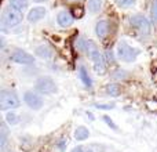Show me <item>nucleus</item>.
<instances>
[{
	"label": "nucleus",
	"mask_w": 157,
	"mask_h": 152,
	"mask_svg": "<svg viewBox=\"0 0 157 152\" xmlns=\"http://www.w3.org/2000/svg\"><path fill=\"white\" fill-rule=\"evenodd\" d=\"M19 106V98L13 90H2L0 91V109L8 111Z\"/></svg>",
	"instance_id": "f257e3e1"
},
{
	"label": "nucleus",
	"mask_w": 157,
	"mask_h": 152,
	"mask_svg": "<svg viewBox=\"0 0 157 152\" xmlns=\"http://www.w3.org/2000/svg\"><path fill=\"white\" fill-rule=\"evenodd\" d=\"M22 21V11L15 10L14 7L4 8L2 15V24L4 28H14Z\"/></svg>",
	"instance_id": "f03ea898"
},
{
	"label": "nucleus",
	"mask_w": 157,
	"mask_h": 152,
	"mask_svg": "<svg viewBox=\"0 0 157 152\" xmlns=\"http://www.w3.org/2000/svg\"><path fill=\"white\" fill-rule=\"evenodd\" d=\"M139 50L135 49V47L130 46L125 42H120L119 46H117V55L121 61L124 62H132V61L136 60V57L139 55Z\"/></svg>",
	"instance_id": "7ed1b4c3"
},
{
	"label": "nucleus",
	"mask_w": 157,
	"mask_h": 152,
	"mask_svg": "<svg viewBox=\"0 0 157 152\" xmlns=\"http://www.w3.org/2000/svg\"><path fill=\"white\" fill-rule=\"evenodd\" d=\"M130 24L139 35L142 36H147L150 33V24L144 15L141 14H136V15H132L130 19Z\"/></svg>",
	"instance_id": "20e7f679"
},
{
	"label": "nucleus",
	"mask_w": 157,
	"mask_h": 152,
	"mask_svg": "<svg viewBox=\"0 0 157 152\" xmlns=\"http://www.w3.org/2000/svg\"><path fill=\"white\" fill-rule=\"evenodd\" d=\"M36 90L43 94H52V93L57 91V86H55L54 80L48 76H43V78H39L36 82Z\"/></svg>",
	"instance_id": "39448f33"
},
{
	"label": "nucleus",
	"mask_w": 157,
	"mask_h": 152,
	"mask_svg": "<svg viewBox=\"0 0 157 152\" xmlns=\"http://www.w3.org/2000/svg\"><path fill=\"white\" fill-rule=\"evenodd\" d=\"M88 57L91 58L92 62H94V69H95V72H97V74H99V75L105 74V69H106V66H105V60H103L102 54L98 51L97 47H95V49H92L91 51L88 53Z\"/></svg>",
	"instance_id": "423d86ee"
},
{
	"label": "nucleus",
	"mask_w": 157,
	"mask_h": 152,
	"mask_svg": "<svg viewBox=\"0 0 157 152\" xmlns=\"http://www.w3.org/2000/svg\"><path fill=\"white\" fill-rule=\"evenodd\" d=\"M24 101L26 102V105L29 106V108L35 109V111H37V109H40L41 106H43V98H41V95H39L37 93H35V91L25 93Z\"/></svg>",
	"instance_id": "0eeeda50"
},
{
	"label": "nucleus",
	"mask_w": 157,
	"mask_h": 152,
	"mask_svg": "<svg viewBox=\"0 0 157 152\" xmlns=\"http://www.w3.org/2000/svg\"><path fill=\"white\" fill-rule=\"evenodd\" d=\"M11 61L19 65H32L35 62V57L30 54H28L26 51H22V50H17L11 54Z\"/></svg>",
	"instance_id": "6e6552de"
},
{
	"label": "nucleus",
	"mask_w": 157,
	"mask_h": 152,
	"mask_svg": "<svg viewBox=\"0 0 157 152\" xmlns=\"http://www.w3.org/2000/svg\"><path fill=\"white\" fill-rule=\"evenodd\" d=\"M46 15V8L44 7H35L28 14V21L29 22H37Z\"/></svg>",
	"instance_id": "1a4fd4ad"
},
{
	"label": "nucleus",
	"mask_w": 157,
	"mask_h": 152,
	"mask_svg": "<svg viewBox=\"0 0 157 152\" xmlns=\"http://www.w3.org/2000/svg\"><path fill=\"white\" fill-rule=\"evenodd\" d=\"M57 21L59 24V26L62 28H66V26H71L73 24V17L69 11H61L57 17Z\"/></svg>",
	"instance_id": "9d476101"
},
{
	"label": "nucleus",
	"mask_w": 157,
	"mask_h": 152,
	"mask_svg": "<svg viewBox=\"0 0 157 152\" xmlns=\"http://www.w3.org/2000/svg\"><path fill=\"white\" fill-rule=\"evenodd\" d=\"M95 32H97V36L99 39H105L109 33V22L105 19L98 21V24L95 25Z\"/></svg>",
	"instance_id": "9b49d317"
},
{
	"label": "nucleus",
	"mask_w": 157,
	"mask_h": 152,
	"mask_svg": "<svg viewBox=\"0 0 157 152\" xmlns=\"http://www.w3.org/2000/svg\"><path fill=\"white\" fill-rule=\"evenodd\" d=\"M7 136H8L7 126L3 122L0 125V148H2V151H6V147H7Z\"/></svg>",
	"instance_id": "f8f14e48"
},
{
	"label": "nucleus",
	"mask_w": 157,
	"mask_h": 152,
	"mask_svg": "<svg viewBox=\"0 0 157 152\" xmlns=\"http://www.w3.org/2000/svg\"><path fill=\"white\" fill-rule=\"evenodd\" d=\"M78 74H80V80L83 82V84L87 87V89H90V87L92 86V80H91V78L88 76V72H87V69L84 68L83 65L78 68Z\"/></svg>",
	"instance_id": "ddd939ff"
},
{
	"label": "nucleus",
	"mask_w": 157,
	"mask_h": 152,
	"mask_svg": "<svg viewBox=\"0 0 157 152\" xmlns=\"http://www.w3.org/2000/svg\"><path fill=\"white\" fill-rule=\"evenodd\" d=\"M90 136V131L87 127H84V126H78L76 129V131H75V138L77 140V141H84V140H87Z\"/></svg>",
	"instance_id": "4468645a"
},
{
	"label": "nucleus",
	"mask_w": 157,
	"mask_h": 152,
	"mask_svg": "<svg viewBox=\"0 0 157 152\" xmlns=\"http://www.w3.org/2000/svg\"><path fill=\"white\" fill-rule=\"evenodd\" d=\"M36 54H37L40 58H46V60H47V58L51 57L52 51H51V49H50L48 46L43 44V46H39L37 49H36Z\"/></svg>",
	"instance_id": "2eb2a0df"
},
{
	"label": "nucleus",
	"mask_w": 157,
	"mask_h": 152,
	"mask_svg": "<svg viewBox=\"0 0 157 152\" xmlns=\"http://www.w3.org/2000/svg\"><path fill=\"white\" fill-rule=\"evenodd\" d=\"M10 6L18 11H24L28 8V0H10Z\"/></svg>",
	"instance_id": "dca6fc26"
},
{
	"label": "nucleus",
	"mask_w": 157,
	"mask_h": 152,
	"mask_svg": "<svg viewBox=\"0 0 157 152\" xmlns=\"http://www.w3.org/2000/svg\"><path fill=\"white\" fill-rule=\"evenodd\" d=\"M106 93H108L109 95H112V97H117V95H120V93H121V89H120L119 84H108L106 86Z\"/></svg>",
	"instance_id": "f3484780"
},
{
	"label": "nucleus",
	"mask_w": 157,
	"mask_h": 152,
	"mask_svg": "<svg viewBox=\"0 0 157 152\" xmlns=\"http://www.w3.org/2000/svg\"><path fill=\"white\" fill-rule=\"evenodd\" d=\"M102 7V0H88V10L92 14L98 13Z\"/></svg>",
	"instance_id": "a211bd4d"
},
{
	"label": "nucleus",
	"mask_w": 157,
	"mask_h": 152,
	"mask_svg": "<svg viewBox=\"0 0 157 152\" xmlns=\"http://www.w3.org/2000/svg\"><path fill=\"white\" fill-rule=\"evenodd\" d=\"M6 120H7L8 125L14 126V125H17V123L19 122V116L17 114H14V112H8L7 116H6Z\"/></svg>",
	"instance_id": "6ab92c4d"
},
{
	"label": "nucleus",
	"mask_w": 157,
	"mask_h": 152,
	"mask_svg": "<svg viewBox=\"0 0 157 152\" xmlns=\"http://www.w3.org/2000/svg\"><path fill=\"white\" fill-rule=\"evenodd\" d=\"M150 15H152L153 24L157 25V0H152V4H150Z\"/></svg>",
	"instance_id": "aec40b11"
},
{
	"label": "nucleus",
	"mask_w": 157,
	"mask_h": 152,
	"mask_svg": "<svg viewBox=\"0 0 157 152\" xmlns=\"http://www.w3.org/2000/svg\"><path fill=\"white\" fill-rule=\"evenodd\" d=\"M117 3V6L121 8H130L135 4V0H114Z\"/></svg>",
	"instance_id": "412c9836"
},
{
	"label": "nucleus",
	"mask_w": 157,
	"mask_h": 152,
	"mask_svg": "<svg viewBox=\"0 0 157 152\" xmlns=\"http://www.w3.org/2000/svg\"><path fill=\"white\" fill-rule=\"evenodd\" d=\"M95 108H98V109H112V108H114V104H95Z\"/></svg>",
	"instance_id": "4be33fe9"
},
{
	"label": "nucleus",
	"mask_w": 157,
	"mask_h": 152,
	"mask_svg": "<svg viewBox=\"0 0 157 152\" xmlns=\"http://www.w3.org/2000/svg\"><path fill=\"white\" fill-rule=\"evenodd\" d=\"M103 120H105V122H106V125H108V126H110V127L113 129V130H117V126L114 125L113 122H112V119H110V118H109V116H106V115H105V116H103Z\"/></svg>",
	"instance_id": "5701e85b"
},
{
	"label": "nucleus",
	"mask_w": 157,
	"mask_h": 152,
	"mask_svg": "<svg viewBox=\"0 0 157 152\" xmlns=\"http://www.w3.org/2000/svg\"><path fill=\"white\" fill-rule=\"evenodd\" d=\"M106 60H108V62H113V61H114L113 53H112L110 50H108V51H106Z\"/></svg>",
	"instance_id": "b1692460"
},
{
	"label": "nucleus",
	"mask_w": 157,
	"mask_h": 152,
	"mask_svg": "<svg viewBox=\"0 0 157 152\" xmlns=\"http://www.w3.org/2000/svg\"><path fill=\"white\" fill-rule=\"evenodd\" d=\"M65 147H66V141L65 140H61L59 144H58V148H59L61 151H65Z\"/></svg>",
	"instance_id": "393cba45"
},
{
	"label": "nucleus",
	"mask_w": 157,
	"mask_h": 152,
	"mask_svg": "<svg viewBox=\"0 0 157 152\" xmlns=\"http://www.w3.org/2000/svg\"><path fill=\"white\" fill-rule=\"evenodd\" d=\"M71 152H84V148L83 147H75Z\"/></svg>",
	"instance_id": "a878e982"
},
{
	"label": "nucleus",
	"mask_w": 157,
	"mask_h": 152,
	"mask_svg": "<svg viewBox=\"0 0 157 152\" xmlns=\"http://www.w3.org/2000/svg\"><path fill=\"white\" fill-rule=\"evenodd\" d=\"M66 2H69V3H76V2H81V0H66Z\"/></svg>",
	"instance_id": "bb28decb"
},
{
	"label": "nucleus",
	"mask_w": 157,
	"mask_h": 152,
	"mask_svg": "<svg viewBox=\"0 0 157 152\" xmlns=\"http://www.w3.org/2000/svg\"><path fill=\"white\" fill-rule=\"evenodd\" d=\"M33 2H36V3H41V2H46V0H33Z\"/></svg>",
	"instance_id": "cd10ccee"
},
{
	"label": "nucleus",
	"mask_w": 157,
	"mask_h": 152,
	"mask_svg": "<svg viewBox=\"0 0 157 152\" xmlns=\"http://www.w3.org/2000/svg\"><path fill=\"white\" fill-rule=\"evenodd\" d=\"M88 152H92V151H88Z\"/></svg>",
	"instance_id": "c85d7f7f"
}]
</instances>
